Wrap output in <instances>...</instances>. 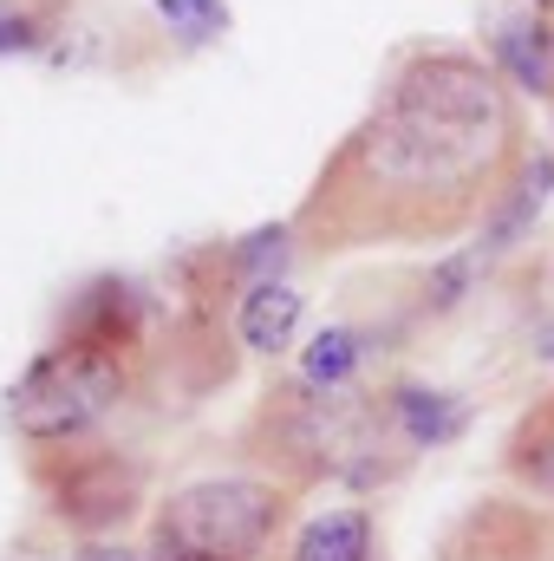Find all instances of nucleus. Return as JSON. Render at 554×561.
Masks as SVG:
<instances>
[{
  "label": "nucleus",
  "mask_w": 554,
  "mask_h": 561,
  "mask_svg": "<svg viewBox=\"0 0 554 561\" xmlns=\"http://www.w3.org/2000/svg\"><path fill=\"white\" fill-rule=\"evenodd\" d=\"M522 92L476 46L424 39L366 118L333 144L293 209V249L313 262L366 249H437L489 222L529 170Z\"/></svg>",
  "instance_id": "obj_1"
},
{
  "label": "nucleus",
  "mask_w": 554,
  "mask_h": 561,
  "mask_svg": "<svg viewBox=\"0 0 554 561\" xmlns=\"http://www.w3.org/2000/svg\"><path fill=\"white\" fill-rule=\"evenodd\" d=\"M242 457L255 477H275L293 496L313 483H346V490H379L392 483L412 450L385 419L379 399L359 392H313L300 373L275 379L242 424Z\"/></svg>",
  "instance_id": "obj_2"
},
{
  "label": "nucleus",
  "mask_w": 554,
  "mask_h": 561,
  "mask_svg": "<svg viewBox=\"0 0 554 561\" xmlns=\"http://www.w3.org/2000/svg\"><path fill=\"white\" fill-rule=\"evenodd\" d=\"M138 373H143V346L59 333L33 366L13 379V392H7V424H13V437H20V450L99 437L105 419L131 399Z\"/></svg>",
  "instance_id": "obj_3"
},
{
  "label": "nucleus",
  "mask_w": 554,
  "mask_h": 561,
  "mask_svg": "<svg viewBox=\"0 0 554 561\" xmlns=\"http://www.w3.org/2000/svg\"><path fill=\"white\" fill-rule=\"evenodd\" d=\"M300 496L275 477H196L157 496L150 556L163 561H268L293 536Z\"/></svg>",
  "instance_id": "obj_4"
},
{
  "label": "nucleus",
  "mask_w": 554,
  "mask_h": 561,
  "mask_svg": "<svg viewBox=\"0 0 554 561\" xmlns=\"http://www.w3.org/2000/svg\"><path fill=\"white\" fill-rule=\"evenodd\" d=\"M26 477L46 516L79 542H112L143 510V490H150V470L112 437H72V444L26 450Z\"/></svg>",
  "instance_id": "obj_5"
},
{
  "label": "nucleus",
  "mask_w": 554,
  "mask_h": 561,
  "mask_svg": "<svg viewBox=\"0 0 554 561\" xmlns=\"http://www.w3.org/2000/svg\"><path fill=\"white\" fill-rule=\"evenodd\" d=\"M437 561H554V516L535 496H489L476 510H463L443 542Z\"/></svg>",
  "instance_id": "obj_6"
},
{
  "label": "nucleus",
  "mask_w": 554,
  "mask_h": 561,
  "mask_svg": "<svg viewBox=\"0 0 554 561\" xmlns=\"http://www.w3.org/2000/svg\"><path fill=\"white\" fill-rule=\"evenodd\" d=\"M379 405H385V419H392L405 450H443L470 424V405L463 399H450L443 386H424V379H392L379 392Z\"/></svg>",
  "instance_id": "obj_7"
},
{
  "label": "nucleus",
  "mask_w": 554,
  "mask_h": 561,
  "mask_svg": "<svg viewBox=\"0 0 554 561\" xmlns=\"http://www.w3.org/2000/svg\"><path fill=\"white\" fill-rule=\"evenodd\" d=\"M496 470L522 490V496H535V503H554V386L542 399H529L509 431H503V450H496Z\"/></svg>",
  "instance_id": "obj_8"
},
{
  "label": "nucleus",
  "mask_w": 554,
  "mask_h": 561,
  "mask_svg": "<svg viewBox=\"0 0 554 561\" xmlns=\"http://www.w3.org/2000/svg\"><path fill=\"white\" fill-rule=\"evenodd\" d=\"M489 66H496L516 92L554 99V33H549V20H542L535 7L496 20V33H489Z\"/></svg>",
  "instance_id": "obj_9"
},
{
  "label": "nucleus",
  "mask_w": 554,
  "mask_h": 561,
  "mask_svg": "<svg viewBox=\"0 0 554 561\" xmlns=\"http://www.w3.org/2000/svg\"><path fill=\"white\" fill-rule=\"evenodd\" d=\"M287 561H379V523L366 510H326L293 529Z\"/></svg>",
  "instance_id": "obj_10"
},
{
  "label": "nucleus",
  "mask_w": 554,
  "mask_h": 561,
  "mask_svg": "<svg viewBox=\"0 0 554 561\" xmlns=\"http://www.w3.org/2000/svg\"><path fill=\"white\" fill-rule=\"evenodd\" d=\"M293 327H300V287H293V280H262V287H249V294L235 300V333H242V346L262 353V359L287 353Z\"/></svg>",
  "instance_id": "obj_11"
},
{
  "label": "nucleus",
  "mask_w": 554,
  "mask_h": 561,
  "mask_svg": "<svg viewBox=\"0 0 554 561\" xmlns=\"http://www.w3.org/2000/svg\"><path fill=\"white\" fill-rule=\"evenodd\" d=\"M359 359H366V340H359L353 327H326V333L307 340V353H300V379H307L313 392H346V386L359 379Z\"/></svg>",
  "instance_id": "obj_12"
},
{
  "label": "nucleus",
  "mask_w": 554,
  "mask_h": 561,
  "mask_svg": "<svg viewBox=\"0 0 554 561\" xmlns=\"http://www.w3.org/2000/svg\"><path fill=\"white\" fill-rule=\"evenodd\" d=\"M157 13H163L189 46H196V39H216V33L229 26V7H222V0H157Z\"/></svg>",
  "instance_id": "obj_13"
},
{
  "label": "nucleus",
  "mask_w": 554,
  "mask_h": 561,
  "mask_svg": "<svg viewBox=\"0 0 554 561\" xmlns=\"http://www.w3.org/2000/svg\"><path fill=\"white\" fill-rule=\"evenodd\" d=\"M46 33L39 13H20V7H0V53H33Z\"/></svg>",
  "instance_id": "obj_14"
},
{
  "label": "nucleus",
  "mask_w": 554,
  "mask_h": 561,
  "mask_svg": "<svg viewBox=\"0 0 554 561\" xmlns=\"http://www.w3.org/2000/svg\"><path fill=\"white\" fill-rule=\"evenodd\" d=\"M0 561H79L66 542H53V536H39V529H20L7 549H0Z\"/></svg>",
  "instance_id": "obj_15"
},
{
  "label": "nucleus",
  "mask_w": 554,
  "mask_h": 561,
  "mask_svg": "<svg viewBox=\"0 0 554 561\" xmlns=\"http://www.w3.org/2000/svg\"><path fill=\"white\" fill-rule=\"evenodd\" d=\"M72 556L79 561H143L138 542H72Z\"/></svg>",
  "instance_id": "obj_16"
},
{
  "label": "nucleus",
  "mask_w": 554,
  "mask_h": 561,
  "mask_svg": "<svg viewBox=\"0 0 554 561\" xmlns=\"http://www.w3.org/2000/svg\"><path fill=\"white\" fill-rule=\"evenodd\" d=\"M542 353H549V359H554V333H549V340H542Z\"/></svg>",
  "instance_id": "obj_17"
},
{
  "label": "nucleus",
  "mask_w": 554,
  "mask_h": 561,
  "mask_svg": "<svg viewBox=\"0 0 554 561\" xmlns=\"http://www.w3.org/2000/svg\"><path fill=\"white\" fill-rule=\"evenodd\" d=\"M143 561H163V556H150V549H143Z\"/></svg>",
  "instance_id": "obj_18"
}]
</instances>
